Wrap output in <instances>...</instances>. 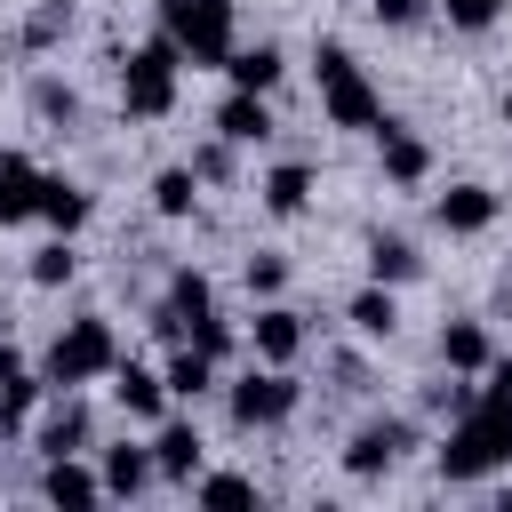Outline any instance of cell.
Here are the masks:
<instances>
[{
    "mask_svg": "<svg viewBox=\"0 0 512 512\" xmlns=\"http://www.w3.org/2000/svg\"><path fill=\"white\" fill-rule=\"evenodd\" d=\"M488 472H512V408L504 400H472L440 440V480H488Z\"/></svg>",
    "mask_w": 512,
    "mask_h": 512,
    "instance_id": "6da1fadb",
    "label": "cell"
},
{
    "mask_svg": "<svg viewBox=\"0 0 512 512\" xmlns=\"http://www.w3.org/2000/svg\"><path fill=\"white\" fill-rule=\"evenodd\" d=\"M176 80H184V48H176V32H152L144 48L120 56V112L128 120H168Z\"/></svg>",
    "mask_w": 512,
    "mask_h": 512,
    "instance_id": "7a4b0ae2",
    "label": "cell"
},
{
    "mask_svg": "<svg viewBox=\"0 0 512 512\" xmlns=\"http://www.w3.org/2000/svg\"><path fill=\"white\" fill-rule=\"evenodd\" d=\"M112 368H120V336H112V320H104V312L64 320V328H56V344H48V360H40L48 392H80V384H96V376H112Z\"/></svg>",
    "mask_w": 512,
    "mask_h": 512,
    "instance_id": "3957f363",
    "label": "cell"
},
{
    "mask_svg": "<svg viewBox=\"0 0 512 512\" xmlns=\"http://www.w3.org/2000/svg\"><path fill=\"white\" fill-rule=\"evenodd\" d=\"M312 72H320V120H328V128H376V120H384V96H376V80L352 64L344 40H320V48H312Z\"/></svg>",
    "mask_w": 512,
    "mask_h": 512,
    "instance_id": "277c9868",
    "label": "cell"
},
{
    "mask_svg": "<svg viewBox=\"0 0 512 512\" xmlns=\"http://www.w3.org/2000/svg\"><path fill=\"white\" fill-rule=\"evenodd\" d=\"M160 32H176V48H184L192 72H224V56L240 48L232 0H160Z\"/></svg>",
    "mask_w": 512,
    "mask_h": 512,
    "instance_id": "5b68a950",
    "label": "cell"
},
{
    "mask_svg": "<svg viewBox=\"0 0 512 512\" xmlns=\"http://www.w3.org/2000/svg\"><path fill=\"white\" fill-rule=\"evenodd\" d=\"M224 408H232V424H240V432L288 424V416H296V376H288V368H272V360H256L248 376H232V384H224Z\"/></svg>",
    "mask_w": 512,
    "mask_h": 512,
    "instance_id": "8992f818",
    "label": "cell"
},
{
    "mask_svg": "<svg viewBox=\"0 0 512 512\" xmlns=\"http://www.w3.org/2000/svg\"><path fill=\"white\" fill-rule=\"evenodd\" d=\"M408 448H416V424H408V416H368V424L344 440V472H352V480H384Z\"/></svg>",
    "mask_w": 512,
    "mask_h": 512,
    "instance_id": "52a82bcc",
    "label": "cell"
},
{
    "mask_svg": "<svg viewBox=\"0 0 512 512\" xmlns=\"http://www.w3.org/2000/svg\"><path fill=\"white\" fill-rule=\"evenodd\" d=\"M208 312H216V288H208V272L184 264V272H168V288H160V304H152V328H160L168 344H184Z\"/></svg>",
    "mask_w": 512,
    "mask_h": 512,
    "instance_id": "ba28073f",
    "label": "cell"
},
{
    "mask_svg": "<svg viewBox=\"0 0 512 512\" xmlns=\"http://www.w3.org/2000/svg\"><path fill=\"white\" fill-rule=\"evenodd\" d=\"M368 136H376V168H384V184L416 192V184L432 176V144H424L416 128H400V120H376Z\"/></svg>",
    "mask_w": 512,
    "mask_h": 512,
    "instance_id": "9c48e42d",
    "label": "cell"
},
{
    "mask_svg": "<svg viewBox=\"0 0 512 512\" xmlns=\"http://www.w3.org/2000/svg\"><path fill=\"white\" fill-rule=\"evenodd\" d=\"M496 216H504L496 184H472V176H464V184H448V192L432 200V224H440L448 240H472V232H488Z\"/></svg>",
    "mask_w": 512,
    "mask_h": 512,
    "instance_id": "30bf717a",
    "label": "cell"
},
{
    "mask_svg": "<svg viewBox=\"0 0 512 512\" xmlns=\"http://www.w3.org/2000/svg\"><path fill=\"white\" fill-rule=\"evenodd\" d=\"M248 352H256V360H272V368H288V360L304 352V312H296V304H280V296H264V304H256V320H248Z\"/></svg>",
    "mask_w": 512,
    "mask_h": 512,
    "instance_id": "8fae6325",
    "label": "cell"
},
{
    "mask_svg": "<svg viewBox=\"0 0 512 512\" xmlns=\"http://www.w3.org/2000/svg\"><path fill=\"white\" fill-rule=\"evenodd\" d=\"M152 464H160V480H200V464H208V440H200V424H184V416H160V432H152Z\"/></svg>",
    "mask_w": 512,
    "mask_h": 512,
    "instance_id": "7c38bea8",
    "label": "cell"
},
{
    "mask_svg": "<svg viewBox=\"0 0 512 512\" xmlns=\"http://www.w3.org/2000/svg\"><path fill=\"white\" fill-rule=\"evenodd\" d=\"M216 136H232V144H272V136H280L272 96H256V88H224V104H216Z\"/></svg>",
    "mask_w": 512,
    "mask_h": 512,
    "instance_id": "4fadbf2b",
    "label": "cell"
},
{
    "mask_svg": "<svg viewBox=\"0 0 512 512\" xmlns=\"http://www.w3.org/2000/svg\"><path fill=\"white\" fill-rule=\"evenodd\" d=\"M32 440H40V456H80V448L96 440V416H88V400H80V392H56V408L40 416V432H32Z\"/></svg>",
    "mask_w": 512,
    "mask_h": 512,
    "instance_id": "5bb4252c",
    "label": "cell"
},
{
    "mask_svg": "<svg viewBox=\"0 0 512 512\" xmlns=\"http://www.w3.org/2000/svg\"><path fill=\"white\" fill-rule=\"evenodd\" d=\"M112 400H120V416H136V424H160V416H168V376L120 360V368H112Z\"/></svg>",
    "mask_w": 512,
    "mask_h": 512,
    "instance_id": "9a60e30c",
    "label": "cell"
},
{
    "mask_svg": "<svg viewBox=\"0 0 512 512\" xmlns=\"http://www.w3.org/2000/svg\"><path fill=\"white\" fill-rule=\"evenodd\" d=\"M40 496L48 504H104V472H88L80 456H40Z\"/></svg>",
    "mask_w": 512,
    "mask_h": 512,
    "instance_id": "2e32d148",
    "label": "cell"
},
{
    "mask_svg": "<svg viewBox=\"0 0 512 512\" xmlns=\"http://www.w3.org/2000/svg\"><path fill=\"white\" fill-rule=\"evenodd\" d=\"M344 320H352V336H368V344H392V336H400V296H392L384 280H368V288L344 304Z\"/></svg>",
    "mask_w": 512,
    "mask_h": 512,
    "instance_id": "e0dca14e",
    "label": "cell"
},
{
    "mask_svg": "<svg viewBox=\"0 0 512 512\" xmlns=\"http://www.w3.org/2000/svg\"><path fill=\"white\" fill-rule=\"evenodd\" d=\"M488 360H496L488 320H448V328H440V368H448V376H480Z\"/></svg>",
    "mask_w": 512,
    "mask_h": 512,
    "instance_id": "ac0fdd59",
    "label": "cell"
},
{
    "mask_svg": "<svg viewBox=\"0 0 512 512\" xmlns=\"http://www.w3.org/2000/svg\"><path fill=\"white\" fill-rule=\"evenodd\" d=\"M24 216H40V168L24 152H0V232Z\"/></svg>",
    "mask_w": 512,
    "mask_h": 512,
    "instance_id": "d6986e66",
    "label": "cell"
},
{
    "mask_svg": "<svg viewBox=\"0 0 512 512\" xmlns=\"http://www.w3.org/2000/svg\"><path fill=\"white\" fill-rule=\"evenodd\" d=\"M256 200H264V216H304V208H312V168H304V160H280V168H264Z\"/></svg>",
    "mask_w": 512,
    "mask_h": 512,
    "instance_id": "ffe728a7",
    "label": "cell"
},
{
    "mask_svg": "<svg viewBox=\"0 0 512 512\" xmlns=\"http://www.w3.org/2000/svg\"><path fill=\"white\" fill-rule=\"evenodd\" d=\"M88 216H96V200H88L72 176H48V168H40V224H48V232H80Z\"/></svg>",
    "mask_w": 512,
    "mask_h": 512,
    "instance_id": "44dd1931",
    "label": "cell"
},
{
    "mask_svg": "<svg viewBox=\"0 0 512 512\" xmlns=\"http://www.w3.org/2000/svg\"><path fill=\"white\" fill-rule=\"evenodd\" d=\"M416 272H424V256H416V240H408V232H368V280L408 288Z\"/></svg>",
    "mask_w": 512,
    "mask_h": 512,
    "instance_id": "7402d4cb",
    "label": "cell"
},
{
    "mask_svg": "<svg viewBox=\"0 0 512 512\" xmlns=\"http://www.w3.org/2000/svg\"><path fill=\"white\" fill-rule=\"evenodd\" d=\"M280 72H288V56H280L272 40H256V48H232V56H224V80H232V88H256V96H272V88H280Z\"/></svg>",
    "mask_w": 512,
    "mask_h": 512,
    "instance_id": "603a6c76",
    "label": "cell"
},
{
    "mask_svg": "<svg viewBox=\"0 0 512 512\" xmlns=\"http://www.w3.org/2000/svg\"><path fill=\"white\" fill-rule=\"evenodd\" d=\"M96 472H104V496H144V488L160 480L152 448H128V440H120V448H104V464H96Z\"/></svg>",
    "mask_w": 512,
    "mask_h": 512,
    "instance_id": "cb8c5ba5",
    "label": "cell"
},
{
    "mask_svg": "<svg viewBox=\"0 0 512 512\" xmlns=\"http://www.w3.org/2000/svg\"><path fill=\"white\" fill-rule=\"evenodd\" d=\"M160 376H168V400H200V392H216V360H208L200 344H176Z\"/></svg>",
    "mask_w": 512,
    "mask_h": 512,
    "instance_id": "d4e9b609",
    "label": "cell"
},
{
    "mask_svg": "<svg viewBox=\"0 0 512 512\" xmlns=\"http://www.w3.org/2000/svg\"><path fill=\"white\" fill-rule=\"evenodd\" d=\"M152 208H160L168 224H184V216L200 208V176H192V160H176V168L152 176Z\"/></svg>",
    "mask_w": 512,
    "mask_h": 512,
    "instance_id": "484cf974",
    "label": "cell"
},
{
    "mask_svg": "<svg viewBox=\"0 0 512 512\" xmlns=\"http://www.w3.org/2000/svg\"><path fill=\"white\" fill-rule=\"evenodd\" d=\"M72 272H80V248H72V232L40 240V248H32V264H24V280H32V288H64Z\"/></svg>",
    "mask_w": 512,
    "mask_h": 512,
    "instance_id": "4316f807",
    "label": "cell"
},
{
    "mask_svg": "<svg viewBox=\"0 0 512 512\" xmlns=\"http://www.w3.org/2000/svg\"><path fill=\"white\" fill-rule=\"evenodd\" d=\"M192 496H200L208 512H232V504H256V480H248V472H200Z\"/></svg>",
    "mask_w": 512,
    "mask_h": 512,
    "instance_id": "83f0119b",
    "label": "cell"
},
{
    "mask_svg": "<svg viewBox=\"0 0 512 512\" xmlns=\"http://www.w3.org/2000/svg\"><path fill=\"white\" fill-rule=\"evenodd\" d=\"M64 32H72V0H40V8L24 16V32H16V40H24L32 56H40V48H56Z\"/></svg>",
    "mask_w": 512,
    "mask_h": 512,
    "instance_id": "f1b7e54d",
    "label": "cell"
},
{
    "mask_svg": "<svg viewBox=\"0 0 512 512\" xmlns=\"http://www.w3.org/2000/svg\"><path fill=\"white\" fill-rule=\"evenodd\" d=\"M32 112L56 120V128H72V120H80V88H64V80H32Z\"/></svg>",
    "mask_w": 512,
    "mask_h": 512,
    "instance_id": "f546056e",
    "label": "cell"
},
{
    "mask_svg": "<svg viewBox=\"0 0 512 512\" xmlns=\"http://www.w3.org/2000/svg\"><path fill=\"white\" fill-rule=\"evenodd\" d=\"M240 280H248V296H280V288H288V256H272V248H256V256L240 264Z\"/></svg>",
    "mask_w": 512,
    "mask_h": 512,
    "instance_id": "4dcf8cb0",
    "label": "cell"
},
{
    "mask_svg": "<svg viewBox=\"0 0 512 512\" xmlns=\"http://www.w3.org/2000/svg\"><path fill=\"white\" fill-rule=\"evenodd\" d=\"M184 344H200V352H208V360H216V368H224V360H232V344H240V336H232V320H224V312H208V320H200V328H192V336H184Z\"/></svg>",
    "mask_w": 512,
    "mask_h": 512,
    "instance_id": "1f68e13d",
    "label": "cell"
},
{
    "mask_svg": "<svg viewBox=\"0 0 512 512\" xmlns=\"http://www.w3.org/2000/svg\"><path fill=\"white\" fill-rule=\"evenodd\" d=\"M232 152H240L232 136H216V144H200V152H192V176H200V184H224V176H232Z\"/></svg>",
    "mask_w": 512,
    "mask_h": 512,
    "instance_id": "d6a6232c",
    "label": "cell"
},
{
    "mask_svg": "<svg viewBox=\"0 0 512 512\" xmlns=\"http://www.w3.org/2000/svg\"><path fill=\"white\" fill-rule=\"evenodd\" d=\"M440 8H448V24H456V32H488V24L504 16V0H440Z\"/></svg>",
    "mask_w": 512,
    "mask_h": 512,
    "instance_id": "836d02e7",
    "label": "cell"
},
{
    "mask_svg": "<svg viewBox=\"0 0 512 512\" xmlns=\"http://www.w3.org/2000/svg\"><path fill=\"white\" fill-rule=\"evenodd\" d=\"M368 16L392 24V32H408V24H424V0H368Z\"/></svg>",
    "mask_w": 512,
    "mask_h": 512,
    "instance_id": "e575fe53",
    "label": "cell"
},
{
    "mask_svg": "<svg viewBox=\"0 0 512 512\" xmlns=\"http://www.w3.org/2000/svg\"><path fill=\"white\" fill-rule=\"evenodd\" d=\"M480 400H504V408H512V352H496V360L480 368Z\"/></svg>",
    "mask_w": 512,
    "mask_h": 512,
    "instance_id": "d590c367",
    "label": "cell"
},
{
    "mask_svg": "<svg viewBox=\"0 0 512 512\" xmlns=\"http://www.w3.org/2000/svg\"><path fill=\"white\" fill-rule=\"evenodd\" d=\"M504 128H512V88H504Z\"/></svg>",
    "mask_w": 512,
    "mask_h": 512,
    "instance_id": "8d00e7d4",
    "label": "cell"
}]
</instances>
